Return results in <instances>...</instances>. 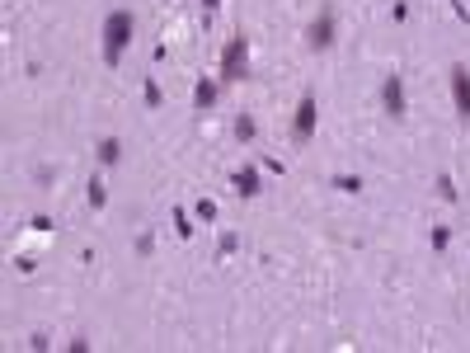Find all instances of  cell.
Segmentation results:
<instances>
[{
  "label": "cell",
  "mask_w": 470,
  "mask_h": 353,
  "mask_svg": "<svg viewBox=\"0 0 470 353\" xmlns=\"http://www.w3.org/2000/svg\"><path fill=\"white\" fill-rule=\"evenodd\" d=\"M132 28H136L132 10H113V14L104 19V61L108 66L123 61V52H127V43H132Z\"/></svg>",
  "instance_id": "6da1fadb"
},
{
  "label": "cell",
  "mask_w": 470,
  "mask_h": 353,
  "mask_svg": "<svg viewBox=\"0 0 470 353\" xmlns=\"http://www.w3.org/2000/svg\"><path fill=\"white\" fill-rule=\"evenodd\" d=\"M245 76H249V38L235 33L231 43H226V52H221V81L240 85Z\"/></svg>",
  "instance_id": "7a4b0ae2"
},
{
  "label": "cell",
  "mask_w": 470,
  "mask_h": 353,
  "mask_svg": "<svg viewBox=\"0 0 470 353\" xmlns=\"http://www.w3.org/2000/svg\"><path fill=\"white\" fill-rule=\"evenodd\" d=\"M315 123H320V104H315V94H301V104H296V118H292V137L306 146L315 137Z\"/></svg>",
  "instance_id": "3957f363"
},
{
  "label": "cell",
  "mask_w": 470,
  "mask_h": 353,
  "mask_svg": "<svg viewBox=\"0 0 470 353\" xmlns=\"http://www.w3.org/2000/svg\"><path fill=\"white\" fill-rule=\"evenodd\" d=\"M306 48H315V52L334 48V14H329V10H320V14L311 19V28H306Z\"/></svg>",
  "instance_id": "277c9868"
},
{
  "label": "cell",
  "mask_w": 470,
  "mask_h": 353,
  "mask_svg": "<svg viewBox=\"0 0 470 353\" xmlns=\"http://www.w3.org/2000/svg\"><path fill=\"white\" fill-rule=\"evenodd\" d=\"M381 109L391 118H405V76H386L381 85Z\"/></svg>",
  "instance_id": "5b68a950"
},
{
  "label": "cell",
  "mask_w": 470,
  "mask_h": 353,
  "mask_svg": "<svg viewBox=\"0 0 470 353\" xmlns=\"http://www.w3.org/2000/svg\"><path fill=\"white\" fill-rule=\"evenodd\" d=\"M451 99H456V113L470 118V66H451Z\"/></svg>",
  "instance_id": "8992f818"
},
{
  "label": "cell",
  "mask_w": 470,
  "mask_h": 353,
  "mask_svg": "<svg viewBox=\"0 0 470 353\" xmlns=\"http://www.w3.org/2000/svg\"><path fill=\"white\" fill-rule=\"evenodd\" d=\"M231 189L240 193V198H254V193H259V170H254V165H240L231 174Z\"/></svg>",
  "instance_id": "52a82bcc"
},
{
  "label": "cell",
  "mask_w": 470,
  "mask_h": 353,
  "mask_svg": "<svg viewBox=\"0 0 470 353\" xmlns=\"http://www.w3.org/2000/svg\"><path fill=\"white\" fill-rule=\"evenodd\" d=\"M212 104H216V85H212V81H198V85H193V109L207 113Z\"/></svg>",
  "instance_id": "ba28073f"
},
{
  "label": "cell",
  "mask_w": 470,
  "mask_h": 353,
  "mask_svg": "<svg viewBox=\"0 0 470 353\" xmlns=\"http://www.w3.org/2000/svg\"><path fill=\"white\" fill-rule=\"evenodd\" d=\"M123 161V141H118V137H104V141H99V165H118Z\"/></svg>",
  "instance_id": "9c48e42d"
},
{
  "label": "cell",
  "mask_w": 470,
  "mask_h": 353,
  "mask_svg": "<svg viewBox=\"0 0 470 353\" xmlns=\"http://www.w3.org/2000/svg\"><path fill=\"white\" fill-rule=\"evenodd\" d=\"M174 231H179V241H193V231H198V226H193V217H188L183 208H174Z\"/></svg>",
  "instance_id": "30bf717a"
},
{
  "label": "cell",
  "mask_w": 470,
  "mask_h": 353,
  "mask_svg": "<svg viewBox=\"0 0 470 353\" xmlns=\"http://www.w3.org/2000/svg\"><path fill=\"white\" fill-rule=\"evenodd\" d=\"M329 189H339V193H358V189H362V179H358V174H334V179H329Z\"/></svg>",
  "instance_id": "8fae6325"
},
{
  "label": "cell",
  "mask_w": 470,
  "mask_h": 353,
  "mask_svg": "<svg viewBox=\"0 0 470 353\" xmlns=\"http://www.w3.org/2000/svg\"><path fill=\"white\" fill-rule=\"evenodd\" d=\"M85 198H90V208L99 212V208H104V203H108V189H104V184H99V179H90V189H85Z\"/></svg>",
  "instance_id": "7c38bea8"
},
{
  "label": "cell",
  "mask_w": 470,
  "mask_h": 353,
  "mask_svg": "<svg viewBox=\"0 0 470 353\" xmlns=\"http://www.w3.org/2000/svg\"><path fill=\"white\" fill-rule=\"evenodd\" d=\"M235 137H240V141H254V137H259L254 118H245V113H240V118H235Z\"/></svg>",
  "instance_id": "4fadbf2b"
},
{
  "label": "cell",
  "mask_w": 470,
  "mask_h": 353,
  "mask_svg": "<svg viewBox=\"0 0 470 353\" xmlns=\"http://www.w3.org/2000/svg\"><path fill=\"white\" fill-rule=\"evenodd\" d=\"M193 217L198 221H216V203H212V198H198V203H193Z\"/></svg>",
  "instance_id": "5bb4252c"
},
{
  "label": "cell",
  "mask_w": 470,
  "mask_h": 353,
  "mask_svg": "<svg viewBox=\"0 0 470 353\" xmlns=\"http://www.w3.org/2000/svg\"><path fill=\"white\" fill-rule=\"evenodd\" d=\"M438 198L442 203H456V179L451 174H438Z\"/></svg>",
  "instance_id": "9a60e30c"
},
{
  "label": "cell",
  "mask_w": 470,
  "mask_h": 353,
  "mask_svg": "<svg viewBox=\"0 0 470 353\" xmlns=\"http://www.w3.org/2000/svg\"><path fill=\"white\" fill-rule=\"evenodd\" d=\"M447 245H451V226H433V250L442 254Z\"/></svg>",
  "instance_id": "2e32d148"
},
{
  "label": "cell",
  "mask_w": 470,
  "mask_h": 353,
  "mask_svg": "<svg viewBox=\"0 0 470 353\" xmlns=\"http://www.w3.org/2000/svg\"><path fill=\"white\" fill-rule=\"evenodd\" d=\"M235 250H240V236H235V231H226V236H221V245H216V254L226 259V254H235Z\"/></svg>",
  "instance_id": "e0dca14e"
},
{
  "label": "cell",
  "mask_w": 470,
  "mask_h": 353,
  "mask_svg": "<svg viewBox=\"0 0 470 353\" xmlns=\"http://www.w3.org/2000/svg\"><path fill=\"white\" fill-rule=\"evenodd\" d=\"M165 104V94H160V85L156 81H146V109H160Z\"/></svg>",
  "instance_id": "ac0fdd59"
},
{
  "label": "cell",
  "mask_w": 470,
  "mask_h": 353,
  "mask_svg": "<svg viewBox=\"0 0 470 353\" xmlns=\"http://www.w3.org/2000/svg\"><path fill=\"white\" fill-rule=\"evenodd\" d=\"M57 221L48 217V212H38V217H28V231H52Z\"/></svg>",
  "instance_id": "d6986e66"
},
{
  "label": "cell",
  "mask_w": 470,
  "mask_h": 353,
  "mask_svg": "<svg viewBox=\"0 0 470 353\" xmlns=\"http://www.w3.org/2000/svg\"><path fill=\"white\" fill-rule=\"evenodd\" d=\"M203 5H207V14H212V10H216V5H221V0H203Z\"/></svg>",
  "instance_id": "ffe728a7"
}]
</instances>
